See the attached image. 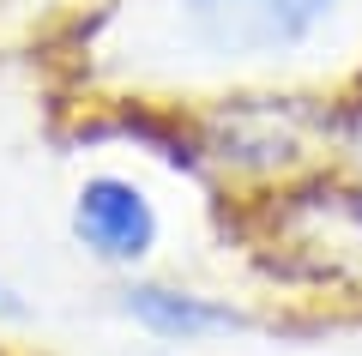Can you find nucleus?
Listing matches in <instances>:
<instances>
[{"label": "nucleus", "instance_id": "obj_3", "mask_svg": "<svg viewBox=\"0 0 362 356\" xmlns=\"http://www.w3.org/2000/svg\"><path fill=\"white\" fill-rule=\"evenodd\" d=\"M127 308H133V320H145V326L157 332V338H181V344L206 338V332H235V326H247L235 308H218V302L187 296V290H163V284H133V290H127Z\"/></svg>", "mask_w": 362, "mask_h": 356}, {"label": "nucleus", "instance_id": "obj_1", "mask_svg": "<svg viewBox=\"0 0 362 356\" xmlns=\"http://www.w3.org/2000/svg\"><path fill=\"white\" fill-rule=\"evenodd\" d=\"M181 6L211 54H242V61H266L308 42L332 13V0H181Z\"/></svg>", "mask_w": 362, "mask_h": 356}, {"label": "nucleus", "instance_id": "obj_2", "mask_svg": "<svg viewBox=\"0 0 362 356\" xmlns=\"http://www.w3.org/2000/svg\"><path fill=\"white\" fill-rule=\"evenodd\" d=\"M73 229H78V242H85L90 254L121 260V266L145 260L151 242H157V217H151V205H145V193L133 188V181H121V176H90L85 188H78Z\"/></svg>", "mask_w": 362, "mask_h": 356}]
</instances>
